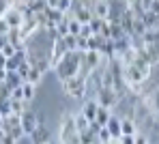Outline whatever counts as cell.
<instances>
[{
  "instance_id": "6da1fadb",
  "label": "cell",
  "mask_w": 159,
  "mask_h": 144,
  "mask_svg": "<svg viewBox=\"0 0 159 144\" xmlns=\"http://www.w3.org/2000/svg\"><path fill=\"white\" fill-rule=\"evenodd\" d=\"M82 60H84V52H67L62 60L54 67L58 80H69V78H75L80 73V67H82Z\"/></svg>"
},
{
  "instance_id": "7a4b0ae2",
  "label": "cell",
  "mask_w": 159,
  "mask_h": 144,
  "mask_svg": "<svg viewBox=\"0 0 159 144\" xmlns=\"http://www.w3.org/2000/svg\"><path fill=\"white\" fill-rule=\"evenodd\" d=\"M60 144H82L80 142V131L75 127V116L71 112H65L60 118Z\"/></svg>"
},
{
  "instance_id": "3957f363",
  "label": "cell",
  "mask_w": 159,
  "mask_h": 144,
  "mask_svg": "<svg viewBox=\"0 0 159 144\" xmlns=\"http://www.w3.org/2000/svg\"><path fill=\"white\" fill-rule=\"evenodd\" d=\"M60 86H62V92H65L67 97H71V99H84L86 92H88V88H86V80H82L80 75L69 78V80H62Z\"/></svg>"
},
{
  "instance_id": "277c9868",
  "label": "cell",
  "mask_w": 159,
  "mask_h": 144,
  "mask_svg": "<svg viewBox=\"0 0 159 144\" xmlns=\"http://www.w3.org/2000/svg\"><path fill=\"white\" fill-rule=\"evenodd\" d=\"M107 4H110L107 22H110V24H120L123 13L129 9V2H127V0H107Z\"/></svg>"
},
{
  "instance_id": "5b68a950",
  "label": "cell",
  "mask_w": 159,
  "mask_h": 144,
  "mask_svg": "<svg viewBox=\"0 0 159 144\" xmlns=\"http://www.w3.org/2000/svg\"><path fill=\"white\" fill-rule=\"evenodd\" d=\"M69 50H67V45H65V41L60 39V37H56L52 41V50H50V65H52V69L62 60V56L67 54Z\"/></svg>"
},
{
  "instance_id": "8992f818",
  "label": "cell",
  "mask_w": 159,
  "mask_h": 144,
  "mask_svg": "<svg viewBox=\"0 0 159 144\" xmlns=\"http://www.w3.org/2000/svg\"><path fill=\"white\" fill-rule=\"evenodd\" d=\"M135 54L142 58L144 62H148L151 67H155V65H159V43L146 45L144 50H140V52H135Z\"/></svg>"
},
{
  "instance_id": "52a82bcc",
  "label": "cell",
  "mask_w": 159,
  "mask_h": 144,
  "mask_svg": "<svg viewBox=\"0 0 159 144\" xmlns=\"http://www.w3.org/2000/svg\"><path fill=\"white\" fill-rule=\"evenodd\" d=\"M39 125H41V120H39V116L34 114V112H30V110H28L26 114H22V129H24V133H26V136H30Z\"/></svg>"
},
{
  "instance_id": "ba28073f",
  "label": "cell",
  "mask_w": 159,
  "mask_h": 144,
  "mask_svg": "<svg viewBox=\"0 0 159 144\" xmlns=\"http://www.w3.org/2000/svg\"><path fill=\"white\" fill-rule=\"evenodd\" d=\"M28 138H30V142H32V144H48V142H52V136H50V131H48V127H45L43 123H41V125H39Z\"/></svg>"
},
{
  "instance_id": "9c48e42d",
  "label": "cell",
  "mask_w": 159,
  "mask_h": 144,
  "mask_svg": "<svg viewBox=\"0 0 159 144\" xmlns=\"http://www.w3.org/2000/svg\"><path fill=\"white\" fill-rule=\"evenodd\" d=\"M17 127H22V116L9 114V116H2V118H0V129H2L4 133H11V131L17 129Z\"/></svg>"
},
{
  "instance_id": "30bf717a",
  "label": "cell",
  "mask_w": 159,
  "mask_h": 144,
  "mask_svg": "<svg viewBox=\"0 0 159 144\" xmlns=\"http://www.w3.org/2000/svg\"><path fill=\"white\" fill-rule=\"evenodd\" d=\"M4 20H7V24H9L11 28H22V24H24V13H22L20 7H13V9L4 15Z\"/></svg>"
},
{
  "instance_id": "8fae6325",
  "label": "cell",
  "mask_w": 159,
  "mask_h": 144,
  "mask_svg": "<svg viewBox=\"0 0 159 144\" xmlns=\"http://www.w3.org/2000/svg\"><path fill=\"white\" fill-rule=\"evenodd\" d=\"M80 112L86 116L90 123H95V120H97V112H99V103H97V99H86Z\"/></svg>"
},
{
  "instance_id": "7c38bea8",
  "label": "cell",
  "mask_w": 159,
  "mask_h": 144,
  "mask_svg": "<svg viewBox=\"0 0 159 144\" xmlns=\"http://www.w3.org/2000/svg\"><path fill=\"white\" fill-rule=\"evenodd\" d=\"M37 30H41L39 28V22H37V17L34 20H26L24 24H22V28H20V34H22V41H30L32 39V34L37 32Z\"/></svg>"
},
{
  "instance_id": "4fadbf2b",
  "label": "cell",
  "mask_w": 159,
  "mask_h": 144,
  "mask_svg": "<svg viewBox=\"0 0 159 144\" xmlns=\"http://www.w3.org/2000/svg\"><path fill=\"white\" fill-rule=\"evenodd\" d=\"M106 129L110 131L112 140H120V138H123V129H120V116H116L114 112H112V118H110V123H107Z\"/></svg>"
},
{
  "instance_id": "5bb4252c",
  "label": "cell",
  "mask_w": 159,
  "mask_h": 144,
  "mask_svg": "<svg viewBox=\"0 0 159 144\" xmlns=\"http://www.w3.org/2000/svg\"><path fill=\"white\" fill-rule=\"evenodd\" d=\"M107 41H110V39L101 37V34H93V37L88 39V52H99V54H101Z\"/></svg>"
},
{
  "instance_id": "9a60e30c",
  "label": "cell",
  "mask_w": 159,
  "mask_h": 144,
  "mask_svg": "<svg viewBox=\"0 0 159 144\" xmlns=\"http://www.w3.org/2000/svg\"><path fill=\"white\" fill-rule=\"evenodd\" d=\"M24 84V80L20 78V73L17 71H7V78H4V86L9 88V90H15V88H20Z\"/></svg>"
},
{
  "instance_id": "2e32d148",
  "label": "cell",
  "mask_w": 159,
  "mask_h": 144,
  "mask_svg": "<svg viewBox=\"0 0 159 144\" xmlns=\"http://www.w3.org/2000/svg\"><path fill=\"white\" fill-rule=\"evenodd\" d=\"M120 129H123V136H138L140 133L135 120H131V118H120Z\"/></svg>"
},
{
  "instance_id": "e0dca14e",
  "label": "cell",
  "mask_w": 159,
  "mask_h": 144,
  "mask_svg": "<svg viewBox=\"0 0 159 144\" xmlns=\"http://www.w3.org/2000/svg\"><path fill=\"white\" fill-rule=\"evenodd\" d=\"M93 15H95V17H99V20H106V22H107L110 4H107L106 0H99V2H97V7H95V11H93Z\"/></svg>"
},
{
  "instance_id": "ac0fdd59",
  "label": "cell",
  "mask_w": 159,
  "mask_h": 144,
  "mask_svg": "<svg viewBox=\"0 0 159 144\" xmlns=\"http://www.w3.org/2000/svg\"><path fill=\"white\" fill-rule=\"evenodd\" d=\"M142 22H144V26H146L148 30H157L159 28V17L153 13V11H146L144 17H142Z\"/></svg>"
},
{
  "instance_id": "d6986e66",
  "label": "cell",
  "mask_w": 159,
  "mask_h": 144,
  "mask_svg": "<svg viewBox=\"0 0 159 144\" xmlns=\"http://www.w3.org/2000/svg\"><path fill=\"white\" fill-rule=\"evenodd\" d=\"M73 116H75V127H78L80 133H86V131H90V120H88L86 116L82 114V112H78V114H73Z\"/></svg>"
},
{
  "instance_id": "ffe728a7",
  "label": "cell",
  "mask_w": 159,
  "mask_h": 144,
  "mask_svg": "<svg viewBox=\"0 0 159 144\" xmlns=\"http://www.w3.org/2000/svg\"><path fill=\"white\" fill-rule=\"evenodd\" d=\"M110 118H112V110H107V108H101L99 106V112H97V125H101V127H107V123H110Z\"/></svg>"
},
{
  "instance_id": "44dd1931",
  "label": "cell",
  "mask_w": 159,
  "mask_h": 144,
  "mask_svg": "<svg viewBox=\"0 0 159 144\" xmlns=\"http://www.w3.org/2000/svg\"><path fill=\"white\" fill-rule=\"evenodd\" d=\"M28 112V101H13L11 99V114H17V116H22V114H26Z\"/></svg>"
},
{
  "instance_id": "7402d4cb",
  "label": "cell",
  "mask_w": 159,
  "mask_h": 144,
  "mask_svg": "<svg viewBox=\"0 0 159 144\" xmlns=\"http://www.w3.org/2000/svg\"><path fill=\"white\" fill-rule=\"evenodd\" d=\"M22 92H24V101H32L34 99V92H37V86L34 84H30V82H24L22 84Z\"/></svg>"
},
{
  "instance_id": "603a6c76",
  "label": "cell",
  "mask_w": 159,
  "mask_h": 144,
  "mask_svg": "<svg viewBox=\"0 0 159 144\" xmlns=\"http://www.w3.org/2000/svg\"><path fill=\"white\" fill-rule=\"evenodd\" d=\"M112 26V41H120V39H125V37H129L120 24H110Z\"/></svg>"
},
{
  "instance_id": "cb8c5ba5",
  "label": "cell",
  "mask_w": 159,
  "mask_h": 144,
  "mask_svg": "<svg viewBox=\"0 0 159 144\" xmlns=\"http://www.w3.org/2000/svg\"><path fill=\"white\" fill-rule=\"evenodd\" d=\"M88 26H90V30H93V34H101V30H103V26H106V20H99V17H93Z\"/></svg>"
},
{
  "instance_id": "d4e9b609",
  "label": "cell",
  "mask_w": 159,
  "mask_h": 144,
  "mask_svg": "<svg viewBox=\"0 0 159 144\" xmlns=\"http://www.w3.org/2000/svg\"><path fill=\"white\" fill-rule=\"evenodd\" d=\"M142 39H144V43H146V45H153V43H159V30H146Z\"/></svg>"
},
{
  "instance_id": "484cf974",
  "label": "cell",
  "mask_w": 159,
  "mask_h": 144,
  "mask_svg": "<svg viewBox=\"0 0 159 144\" xmlns=\"http://www.w3.org/2000/svg\"><path fill=\"white\" fill-rule=\"evenodd\" d=\"M62 41H65V45H67V50H69V52H80V50H78V37L69 34V37H65Z\"/></svg>"
},
{
  "instance_id": "4316f807",
  "label": "cell",
  "mask_w": 159,
  "mask_h": 144,
  "mask_svg": "<svg viewBox=\"0 0 159 144\" xmlns=\"http://www.w3.org/2000/svg\"><path fill=\"white\" fill-rule=\"evenodd\" d=\"M41 80H43V73H41L39 69H30V73H28V80H26V82H30V84H34V86H37Z\"/></svg>"
},
{
  "instance_id": "83f0119b",
  "label": "cell",
  "mask_w": 159,
  "mask_h": 144,
  "mask_svg": "<svg viewBox=\"0 0 159 144\" xmlns=\"http://www.w3.org/2000/svg\"><path fill=\"white\" fill-rule=\"evenodd\" d=\"M80 30H82V24H80L75 17H71V20H69V34H73V37H80Z\"/></svg>"
},
{
  "instance_id": "f1b7e54d",
  "label": "cell",
  "mask_w": 159,
  "mask_h": 144,
  "mask_svg": "<svg viewBox=\"0 0 159 144\" xmlns=\"http://www.w3.org/2000/svg\"><path fill=\"white\" fill-rule=\"evenodd\" d=\"M30 69H32V67H30V62H22V65H20V69H17V73H20V78H22V80H24V82H26L28 80V73H30Z\"/></svg>"
},
{
  "instance_id": "f546056e",
  "label": "cell",
  "mask_w": 159,
  "mask_h": 144,
  "mask_svg": "<svg viewBox=\"0 0 159 144\" xmlns=\"http://www.w3.org/2000/svg\"><path fill=\"white\" fill-rule=\"evenodd\" d=\"M97 138H99V142H101V144H112V142H114V140H112V136H110V131H107L106 127L99 131V136H97Z\"/></svg>"
},
{
  "instance_id": "4dcf8cb0",
  "label": "cell",
  "mask_w": 159,
  "mask_h": 144,
  "mask_svg": "<svg viewBox=\"0 0 159 144\" xmlns=\"http://www.w3.org/2000/svg\"><path fill=\"white\" fill-rule=\"evenodd\" d=\"M11 114V99L9 101H0V118Z\"/></svg>"
},
{
  "instance_id": "1f68e13d",
  "label": "cell",
  "mask_w": 159,
  "mask_h": 144,
  "mask_svg": "<svg viewBox=\"0 0 159 144\" xmlns=\"http://www.w3.org/2000/svg\"><path fill=\"white\" fill-rule=\"evenodd\" d=\"M9 99H11V90L4 84H0V101H9Z\"/></svg>"
},
{
  "instance_id": "d6a6232c",
  "label": "cell",
  "mask_w": 159,
  "mask_h": 144,
  "mask_svg": "<svg viewBox=\"0 0 159 144\" xmlns=\"http://www.w3.org/2000/svg\"><path fill=\"white\" fill-rule=\"evenodd\" d=\"M80 37H82V39H90V37H93V30H90V26H88V24H82Z\"/></svg>"
},
{
  "instance_id": "836d02e7",
  "label": "cell",
  "mask_w": 159,
  "mask_h": 144,
  "mask_svg": "<svg viewBox=\"0 0 159 144\" xmlns=\"http://www.w3.org/2000/svg\"><path fill=\"white\" fill-rule=\"evenodd\" d=\"M9 32H11V26H9V24H7V20L2 17V20H0V37H7Z\"/></svg>"
},
{
  "instance_id": "e575fe53",
  "label": "cell",
  "mask_w": 159,
  "mask_h": 144,
  "mask_svg": "<svg viewBox=\"0 0 159 144\" xmlns=\"http://www.w3.org/2000/svg\"><path fill=\"white\" fill-rule=\"evenodd\" d=\"M2 54H4V56H7V58H13V56H15V54H17V52H15V47H13V45L9 43V45H7V47L2 50Z\"/></svg>"
},
{
  "instance_id": "d590c367",
  "label": "cell",
  "mask_w": 159,
  "mask_h": 144,
  "mask_svg": "<svg viewBox=\"0 0 159 144\" xmlns=\"http://www.w3.org/2000/svg\"><path fill=\"white\" fill-rule=\"evenodd\" d=\"M118 142L120 144H135V136H123Z\"/></svg>"
},
{
  "instance_id": "8d00e7d4",
  "label": "cell",
  "mask_w": 159,
  "mask_h": 144,
  "mask_svg": "<svg viewBox=\"0 0 159 144\" xmlns=\"http://www.w3.org/2000/svg\"><path fill=\"white\" fill-rule=\"evenodd\" d=\"M135 144H148V138H146L144 133H138V136H135Z\"/></svg>"
},
{
  "instance_id": "74e56055",
  "label": "cell",
  "mask_w": 159,
  "mask_h": 144,
  "mask_svg": "<svg viewBox=\"0 0 159 144\" xmlns=\"http://www.w3.org/2000/svg\"><path fill=\"white\" fill-rule=\"evenodd\" d=\"M48 2V9H58L60 7V0H45Z\"/></svg>"
},
{
  "instance_id": "f35d334b",
  "label": "cell",
  "mask_w": 159,
  "mask_h": 144,
  "mask_svg": "<svg viewBox=\"0 0 159 144\" xmlns=\"http://www.w3.org/2000/svg\"><path fill=\"white\" fill-rule=\"evenodd\" d=\"M2 144H17V140H15V138H11V136L7 133V136H4V140H2Z\"/></svg>"
},
{
  "instance_id": "ab89813d",
  "label": "cell",
  "mask_w": 159,
  "mask_h": 144,
  "mask_svg": "<svg viewBox=\"0 0 159 144\" xmlns=\"http://www.w3.org/2000/svg\"><path fill=\"white\" fill-rule=\"evenodd\" d=\"M7 45H9V39H7V37H0V52H2Z\"/></svg>"
},
{
  "instance_id": "60d3db41",
  "label": "cell",
  "mask_w": 159,
  "mask_h": 144,
  "mask_svg": "<svg viewBox=\"0 0 159 144\" xmlns=\"http://www.w3.org/2000/svg\"><path fill=\"white\" fill-rule=\"evenodd\" d=\"M7 60H9V58H7L4 54H2V52H0V69H4V67H7Z\"/></svg>"
},
{
  "instance_id": "b9f144b4",
  "label": "cell",
  "mask_w": 159,
  "mask_h": 144,
  "mask_svg": "<svg viewBox=\"0 0 159 144\" xmlns=\"http://www.w3.org/2000/svg\"><path fill=\"white\" fill-rule=\"evenodd\" d=\"M4 136H7V133H4V131L0 129V144H2V140H4Z\"/></svg>"
},
{
  "instance_id": "7bdbcfd3",
  "label": "cell",
  "mask_w": 159,
  "mask_h": 144,
  "mask_svg": "<svg viewBox=\"0 0 159 144\" xmlns=\"http://www.w3.org/2000/svg\"><path fill=\"white\" fill-rule=\"evenodd\" d=\"M48 144H58V142H48Z\"/></svg>"
},
{
  "instance_id": "ee69618b",
  "label": "cell",
  "mask_w": 159,
  "mask_h": 144,
  "mask_svg": "<svg viewBox=\"0 0 159 144\" xmlns=\"http://www.w3.org/2000/svg\"><path fill=\"white\" fill-rule=\"evenodd\" d=\"M58 144H60V142H58Z\"/></svg>"
},
{
  "instance_id": "f6af8a7d",
  "label": "cell",
  "mask_w": 159,
  "mask_h": 144,
  "mask_svg": "<svg viewBox=\"0 0 159 144\" xmlns=\"http://www.w3.org/2000/svg\"><path fill=\"white\" fill-rule=\"evenodd\" d=\"M106 2H107V0H106Z\"/></svg>"
}]
</instances>
